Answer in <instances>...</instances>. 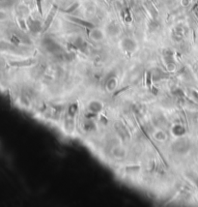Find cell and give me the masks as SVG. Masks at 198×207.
I'll return each instance as SVG.
<instances>
[{
	"mask_svg": "<svg viewBox=\"0 0 198 207\" xmlns=\"http://www.w3.org/2000/svg\"><path fill=\"white\" fill-rule=\"evenodd\" d=\"M78 6H79V4L76 2V3H73V5H71L70 8H68L67 10H65L64 12L67 13V14H72L73 12H75V10H76V9L78 8Z\"/></svg>",
	"mask_w": 198,
	"mask_h": 207,
	"instance_id": "5",
	"label": "cell"
},
{
	"mask_svg": "<svg viewBox=\"0 0 198 207\" xmlns=\"http://www.w3.org/2000/svg\"><path fill=\"white\" fill-rule=\"evenodd\" d=\"M69 18H70V20L75 22V24L80 25L82 27H84V28L86 29H92L94 28L95 25L92 24V22L90 21H87V20H81V18L79 17H69Z\"/></svg>",
	"mask_w": 198,
	"mask_h": 207,
	"instance_id": "3",
	"label": "cell"
},
{
	"mask_svg": "<svg viewBox=\"0 0 198 207\" xmlns=\"http://www.w3.org/2000/svg\"><path fill=\"white\" fill-rule=\"evenodd\" d=\"M57 10H58V7L56 5H53V7L51 8V10L49 11L48 13V15L47 17V18H45V24H44V27H43V33L44 32H45L48 29V27L50 26V24H52V21H53V18L55 17V15H56V13H57Z\"/></svg>",
	"mask_w": 198,
	"mask_h": 207,
	"instance_id": "1",
	"label": "cell"
},
{
	"mask_svg": "<svg viewBox=\"0 0 198 207\" xmlns=\"http://www.w3.org/2000/svg\"><path fill=\"white\" fill-rule=\"evenodd\" d=\"M122 47L128 52H133L136 49L135 41L131 38H125L122 41Z\"/></svg>",
	"mask_w": 198,
	"mask_h": 207,
	"instance_id": "2",
	"label": "cell"
},
{
	"mask_svg": "<svg viewBox=\"0 0 198 207\" xmlns=\"http://www.w3.org/2000/svg\"><path fill=\"white\" fill-rule=\"evenodd\" d=\"M90 38L92 40H94L96 41V42H99V41H102L104 39V33H103V31L102 30H100V29H97V28H92L90 29Z\"/></svg>",
	"mask_w": 198,
	"mask_h": 207,
	"instance_id": "4",
	"label": "cell"
}]
</instances>
